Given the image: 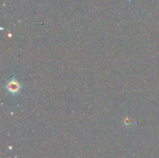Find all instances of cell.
Segmentation results:
<instances>
[{
    "instance_id": "cell-1",
    "label": "cell",
    "mask_w": 159,
    "mask_h": 158,
    "mask_svg": "<svg viewBox=\"0 0 159 158\" xmlns=\"http://www.w3.org/2000/svg\"><path fill=\"white\" fill-rule=\"evenodd\" d=\"M6 89L9 93L12 94H16L21 89V85L16 79L12 78L9 81L6 85Z\"/></svg>"
}]
</instances>
